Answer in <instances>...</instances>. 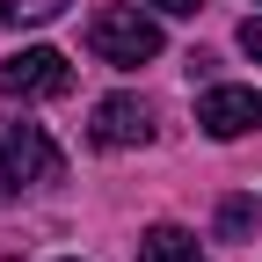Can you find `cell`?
Instances as JSON below:
<instances>
[{"label": "cell", "mask_w": 262, "mask_h": 262, "mask_svg": "<svg viewBox=\"0 0 262 262\" xmlns=\"http://www.w3.org/2000/svg\"><path fill=\"white\" fill-rule=\"evenodd\" d=\"M88 51L102 66H146V58H160V22L139 15V8H95Z\"/></svg>", "instance_id": "cell-1"}, {"label": "cell", "mask_w": 262, "mask_h": 262, "mask_svg": "<svg viewBox=\"0 0 262 262\" xmlns=\"http://www.w3.org/2000/svg\"><path fill=\"white\" fill-rule=\"evenodd\" d=\"M0 168L15 175V189H37L66 175V153L51 146L44 124H22V117H0Z\"/></svg>", "instance_id": "cell-2"}, {"label": "cell", "mask_w": 262, "mask_h": 262, "mask_svg": "<svg viewBox=\"0 0 262 262\" xmlns=\"http://www.w3.org/2000/svg\"><path fill=\"white\" fill-rule=\"evenodd\" d=\"M73 88V66H66V51L51 44H29L15 58H0V95H15V102H51V95Z\"/></svg>", "instance_id": "cell-3"}, {"label": "cell", "mask_w": 262, "mask_h": 262, "mask_svg": "<svg viewBox=\"0 0 262 262\" xmlns=\"http://www.w3.org/2000/svg\"><path fill=\"white\" fill-rule=\"evenodd\" d=\"M196 124H204V139H248V131H262V88H204Z\"/></svg>", "instance_id": "cell-4"}, {"label": "cell", "mask_w": 262, "mask_h": 262, "mask_svg": "<svg viewBox=\"0 0 262 262\" xmlns=\"http://www.w3.org/2000/svg\"><path fill=\"white\" fill-rule=\"evenodd\" d=\"M153 139V110L139 95H110L95 102V146H146Z\"/></svg>", "instance_id": "cell-5"}, {"label": "cell", "mask_w": 262, "mask_h": 262, "mask_svg": "<svg viewBox=\"0 0 262 262\" xmlns=\"http://www.w3.org/2000/svg\"><path fill=\"white\" fill-rule=\"evenodd\" d=\"M139 262H204V248L182 226H146L139 233Z\"/></svg>", "instance_id": "cell-6"}, {"label": "cell", "mask_w": 262, "mask_h": 262, "mask_svg": "<svg viewBox=\"0 0 262 262\" xmlns=\"http://www.w3.org/2000/svg\"><path fill=\"white\" fill-rule=\"evenodd\" d=\"M255 226H262V204H255V196H226V204H219V241H248Z\"/></svg>", "instance_id": "cell-7"}, {"label": "cell", "mask_w": 262, "mask_h": 262, "mask_svg": "<svg viewBox=\"0 0 262 262\" xmlns=\"http://www.w3.org/2000/svg\"><path fill=\"white\" fill-rule=\"evenodd\" d=\"M66 8H73V0H0V22H22L29 29V22H58Z\"/></svg>", "instance_id": "cell-8"}, {"label": "cell", "mask_w": 262, "mask_h": 262, "mask_svg": "<svg viewBox=\"0 0 262 262\" xmlns=\"http://www.w3.org/2000/svg\"><path fill=\"white\" fill-rule=\"evenodd\" d=\"M241 51L262 66V15H248V22H241Z\"/></svg>", "instance_id": "cell-9"}, {"label": "cell", "mask_w": 262, "mask_h": 262, "mask_svg": "<svg viewBox=\"0 0 262 262\" xmlns=\"http://www.w3.org/2000/svg\"><path fill=\"white\" fill-rule=\"evenodd\" d=\"M146 8H160V15H204V0H146Z\"/></svg>", "instance_id": "cell-10"}, {"label": "cell", "mask_w": 262, "mask_h": 262, "mask_svg": "<svg viewBox=\"0 0 262 262\" xmlns=\"http://www.w3.org/2000/svg\"><path fill=\"white\" fill-rule=\"evenodd\" d=\"M8 196H15V175H8V168H0V204H8Z\"/></svg>", "instance_id": "cell-11"}]
</instances>
